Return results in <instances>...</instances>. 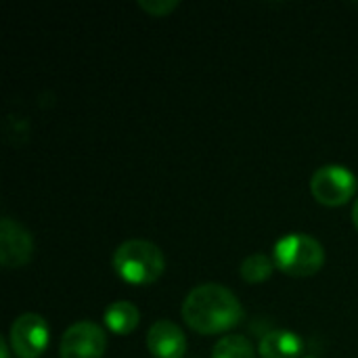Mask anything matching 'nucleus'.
Instances as JSON below:
<instances>
[{
  "mask_svg": "<svg viewBox=\"0 0 358 358\" xmlns=\"http://www.w3.org/2000/svg\"><path fill=\"white\" fill-rule=\"evenodd\" d=\"M180 313L185 323L201 336L224 334L243 319V308L237 296L218 283L193 287L185 298Z\"/></svg>",
  "mask_w": 358,
  "mask_h": 358,
  "instance_id": "obj_1",
  "label": "nucleus"
},
{
  "mask_svg": "<svg viewBox=\"0 0 358 358\" xmlns=\"http://www.w3.org/2000/svg\"><path fill=\"white\" fill-rule=\"evenodd\" d=\"M111 264L115 275L130 285H151L166 271L164 252L145 239L124 241L115 250Z\"/></svg>",
  "mask_w": 358,
  "mask_h": 358,
  "instance_id": "obj_2",
  "label": "nucleus"
},
{
  "mask_svg": "<svg viewBox=\"0 0 358 358\" xmlns=\"http://www.w3.org/2000/svg\"><path fill=\"white\" fill-rule=\"evenodd\" d=\"M273 262L289 277H313L325 264V250L306 233H289L275 243Z\"/></svg>",
  "mask_w": 358,
  "mask_h": 358,
  "instance_id": "obj_3",
  "label": "nucleus"
},
{
  "mask_svg": "<svg viewBox=\"0 0 358 358\" xmlns=\"http://www.w3.org/2000/svg\"><path fill=\"white\" fill-rule=\"evenodd\" d=\"M357 176L340 164H329L319 168L310 178L313 197L327 208H340L348 203L357 193Z\"/></svg>",
  "mask_w": 358,
  "mask_h": 358,
  "instance_id": "obj_4",
  "label": "nucleus"
},
{
  "mask_svg": "<svg viewBox=\"0 0 358 358\" xmlns=\"http://www.w3.org/2000/svg\"><path fill=\"white\" fill-rule=\"evenodd\" d=\"M50 342V327L44 317L25 313L17 317L8 331V344L17 358H40Z\"/></svg>",
  "mask_w": 358,
  "mask_h": 358,
  "instance_id": "obj_5",
  "label": "nucleus"
},
{
  "mask_svg": "<svg viewBox=\"0 0 358 358\" xmlns=\"http://www.w3.org/2000/svg\"><path fill=\"white\" fill-rule=\"evenodd\" d=\"M107 348V336L101 325L92 321L73 323L61 338V358H103Z\"/></svg>",
  "mask_w": 358,
  "mask_h": 358,
  "instance_id": "obj_6",
  "label": "nucleus"
},
{
  "mask_svg": "<svg viewBox=\"0 0 358 358\" xmlns=\"http://www.w3.org/2000/svg\"><path fill=\"white\" fill-rule=\"evenodd\" d=\"M34 256L31 233L17 220L4 216L0 222V262L4 268L25 266Z\"/></svg>",
  "mask_w": 358,
  "mask_h": 358,
  "instance_id": "obj_7",
  "label": "nucleus"
},
{
  "mask_svg": "<svg viewBox=\"0 0 358 358\" xmlns=\"http://www.w3.org/2000/svg\"><path fill=\"white\" fill-rule=\"evenodd\" d=\"M147 348L155 358H182L187 352V338L172 321H155L147 331Z\"/></svg>",
  "mask_w": 358,
  "mask_h": 358,
  "instance_id": "obj_8",
  "label": "nucleus"
},
{
  "mask_svg": "<svg viewBox=\"0 0 358 358\" xmlns=\"http://www.w3.org/2000/svg\"><path fill=\"white\" fill-rule=\"evenodd\" d=\"M304 350V342L296 331L287 329H275L268 331L258 346V352L262 358H300Z\"/></svg>",
  "mask_w": 358,
  "mask_h": 358,
  "instance_id": "obj_9",
  "label": "nucleus"
},
{
  "mask_svg": "<svg viewBox=\"0 0 358 358\" xmlns=\"http://www.w3.org/2000/svg\"><path fill=\"white\" fill-rule=\"evenodd\" d=\"M105 327L111 331V334H117V336H128L132 334L136 327H138V321H141V313L138 308L128 302V300H117L113 304L107 306L105 310Z\"/></svg>",
  "mask_w": 358,
  "mask_h": 358,
  "instance_id": "obj_10",
  "label": "nucleus"
},
{
  "mask_svg": "<svg viewBox=\"0 0 358 358\" xmlns=\"http://www.w3.org/2000/svg\"><path fill=\"white\" fill-rule=\"evenodd\" d=\"M273 271H275L273 258H268L266 254H260V252L248 256V258L241 262V268H239L241 279H243L245 283H250V285H260V283H264L266 279H271Z\"/></svg>",
  "mask_w": 358,
  "mask_h": 358,
  "instance_id": "obj_11",
  "label": "nucleus"
},
{
  "mask_svg": "<svg viewBox=\"0 0 358 358\" xmlns=\"http://www.w3.org/2000/svg\"><path fill=\"white\" fill-rule=\"evenodd\" d=\"M212 358H256V352L245 336H224L214 346Z\"/></svg>",
  "mask_w": 358,
  "mask_h": 358,
  "instance_id": "obj_12",
  "label": "nucleus"
},
{
  "mask_svg": "<svg viewBox=\"0 0 358 358\" xmlns=\"http://www.w3.org/2000/svg\"><path fill=\"white\" fill-rule=\"evenodd\" d=\"M138 6L147 15H151V17H168L178 6V2L176 0H151V2L149 0H141Z\"/></svg>",
  "mask_w": 358,
  "mask_h": 358,
  "instance_id": "obj_13",
  "label": "nucleus"
},
{
  "mask_svg": "<svg viewBox=\"0 0 358 358\" xmlns=\"http://www.w3.org/2000/svg\"><path fill=\"white\" fill-rule=\"evenodd\" d=\"M10 352H13V350H10V344H8V342L2 338V340H0V357L8 358V355H10Z\"/></svg>",
  "mask_w": 358,
  "mask_h": 358,
  "instance_id": "obj_14",
  "label": "nucleus"
},
{
  "mask_svg": "<svg viewBox=\"0 0 358 358\" xmlns=\"http://www.w3.org/2000/svg\"><path fill=\"white\" fill-rule=\"evenodd\" d=\"M352 222H355V227L358 229V199L355 201V208H352Z\"/></svg>",
  "mask_w": 358,
  "mask_h": 358,
  "instance_id": "obj_15",
  "label": "nucleus"
}]
</instances>
